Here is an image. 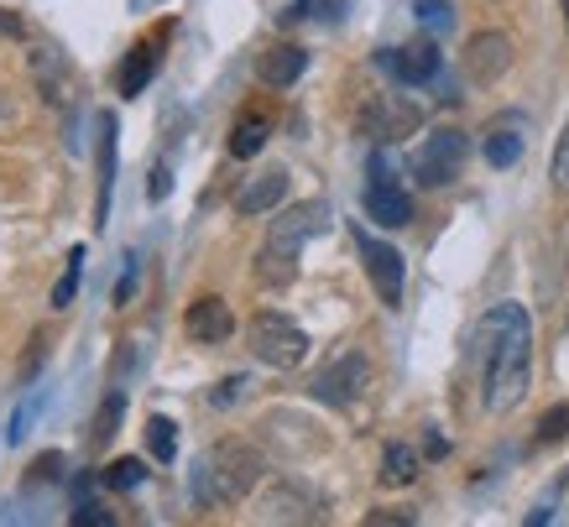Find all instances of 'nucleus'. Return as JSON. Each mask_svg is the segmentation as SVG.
I'll use <instances>...</instances> for the list:
<instances>
[{"label":"nucleus","mask_w":569,"mask_h":527,"mask_svg":"<svg viewBox=\"0 0 569 527\" xmlns=\"http://www.w3.org/2000/svg\"><path fill=\"white\" fill-rule=\"evenodd\" d=\"M565 26H569V0H565Z\"/></svg>","instance_id":"36"},{"label":"nucleus","mask_w":569,"mask_h":527,"mask_svg":"<svg viewBox=\"0 0 569 527\" xmlns=\"http://www.w3.org/2000/svg\"><path fill=\"white\" fill-rule=\"evenodd\" d=\"M32 74H37L42 99H53V105H68V99H74V68H68V58H63L58 47L32 53Z\"/></svg>","instance_id":"14"},{"label":"nucleus","mask_w":569,"mask_h":527,"mask_svg":"<svg viewBox=\"0 0 569 527\" xmlns=\"http://www.w3.org/2000/svg\"><path fill=\"white\" fill-rule=\"evenodd\" d=\"M42 481H47V486H53V481H63V454L58 450L42 454L37 465H32V475H26V486H42Z\"/></svg>","instance_id":"29"},{"label":"nucleus","mask_w":569,"mask_h":527,"mask_svg":"<svg viewBox=\"0 0 569 527\" xmlns=\"http://www.w3.org/2000/svg\"><path fill=\"white\" fill-rule=\"evenodd\" d=\"M355 246H361V261H366V277H372L376 298H382L387 309H397V303H402V282H408L402 251L387 246V240H376V235H366L361 225H355Z\"/></svg>","instance_id":"6"},{"label":"nucleus","mask_w":569,"mask_h":527,"mask_svg":"<svg viewBox=\"0 0 569 527\" xmlns=\"http://www.w3.org/2000/svg\"><path fill=\"white\" fill-rule=\"evenodd\" d=\"M303 68H309V53H303V47H293V42L267 47V53L256 58V78H261V84H272V89L298 84V74H303Z\"/></svg>","instance_id":"16"},{"label":"nucleus","mask_w":569,"mask_h":527,"mask_svg":"<svg viewBox=\"0 0 569 527\" xmlns=\"http://www.w3.org/2000/svg\"><path fill=\"white\" fill-rule=\"evenodd\" d=\"M246 340H251V355L261 366H272V372H293L303 366V355H309V334L298 330L288 313H256L251 324H246Z\"/></svg>","instance_id":"4"},{"label":"nucleus","mask_w":569,"mask_h":527,"mask_svg":"<svg viewBox=\"0 0 569 527\" xmlns=\"http://www.w3.org/2000/svg\"><path fill=\"white\" fill-rule=\"evenodd\" d=\"M42 366V334H32V351H26V361H21V381H32Z\"/></svg>","instance_id":"33"},{"label":"nucleus","mask_w":569,"mask_h":527,"mask_svg":"<svg viewBox=\"0 0 569 527\" xmlns=\"http://www.w3.org/2000/svg\"><path fill=\"white\" fill-rule=\"evenodd\" d=\"M361 131L372 141H402L418 131V105H408V99L397 95H382L372 99L366 110H361Z\"/></svg>","instance_id":"8"},{"label":"nucleus","mask_w":569,"mask_h":527,"mask_svg":"<svg viewBox=\"0 0 569 527\" xmlns=\"http://www.w3.org/2000/svg\"><path fill=\"white\" fill-rule=\"evenodd\" d=\"M418 481V454L408 444H387L382 454V486H412Z\"/></svg>","instance_id":"19"},{"label":"nucleus","mask_w":569,"mask_h":527,"mask_svg":"<svg viewBox=\"0 0 569 527\" xmlns=\"http://www.w3.org/2000/svg\"><path fill=\"white\" fill-rule=\"evenodd\" d=\"M382 68H387V74L397 78V84H429L433 74H439V42H408V47H387V53H382Z\"/></svg>","instance_id":"10"},{"label":"nucleus","mask_w":569,"mask_h":527,"mask_svg":"<svg viewBox=\"0 0 569 527\" xmlns=\"http://www.w3.org/2000/svg\"><path fill=\"white\" fill-rule=\"evenodd\" d=\"M366 523H372V527H382V523H402V527H408L412 517H408V512H372Z\"/></svg>","instance_id":"34"},{"label":"nucleus","mask_w":569,"mask_h":527,"mask_svg":"<svg viewBox=\"0 0 569 527\" xmlns=\"http://www.w3.org/2000/svg\"><path fill=\"white\" fill-rule=\"evenodd\" d=\"M168 189H173V173H168V162H158V168H152V183H147L152 204H162V198H168Z\"/></svg>","instance_id":"31"},{"label":"nucleus","mask_w":569,"mask_h":527,"mask_svg":"<svg viewBox=\"0 0 569 527\" xmlns=\"http://www.w3.org/2000/svg\"><path fill=\"white\" fill-rule=\"evenodd\" d=\"M412 17H418V26H429V32H450L454 26L450 0H418V6H412Z\"/></svg>","instance_id":"25"},{"label":"nucleus","mask_w":569,"mask_h":527,"mask_svg":"<svg viewBox=\"0 0 569 527\" xmlns=\"http://www.w3.org/2000/svg\"><path fill=\"white\" fill-rule=\"evenodd\" d=\"M481 152H486L491 168H512L523 157V126L517 120H496L486 131V141H481Z\"/></svg>","instance_id":"18"},{"label":"nucleus","mask_w":569,"mask_h":527,"mask_svg":"<svg viewBox=\"0 0 569 527\" xmlns=\"http://www.w3.org/2000/svg\"><path fill=\"white\" fill-rule=\"evenodd\" d=\"M147 450H152V460L173 465V454H178V423L173 418H162V412L147 418Z\"/></svg>","instance_id":"22"},{"label":"nucleus","mask_w":569,"mask_h":527,"mask_svg":"<svg viewBox=\"0 0 569 527\" xmlns=\"http://www.w3.org/2000/svg\"><path fill=\"white\" fill-rule=\"evenodd\" d=\"M147 481V465L141 460H116V465H105V486L110 491H137Z\"/></svg>","instance_id":"24"},{"label":"nucleus","mask_w":569,"mask_h":527,"mask_svg":"<svg viewBox=\"0 0 569 527\" xmlns=\"http://www.w3.org/2000/svg\"><path fill=\"white\" fill-rule=\"evenodd\" d=\"M554 189L569 194V120H565V131H559V147H554Z\"/></svg>","instance_id":"28"},{"label":"nucleus","mask_w":569,"mask_h":527,"mask_svg":"<svg viewBox=\"0 0 569 527\" xmlns=\"http://www.w3.org/2000/svg\"><path fill=\"white\" fill-rule=\"evenodd\" d=\"M324 225H330V204H324V198H309V204L282 209V215L267 225V246H261V256H256V282L288 288V282L298 277V256H303V246H309Z\"/></svg>","instance_id":"2"},{"label":"nucleus","mask_w":569,"mask_h":527,"mask_svg":"<svg viewBox=\"0 0 569 527\" xmlns=\"http://www.w3.org/2000/svg\"><path fill=\"white\" fill-rule=\"evenodd\" d=\"M465 168V131H454V126H439L423 137V147L412 152V178L423 183V189H450L454 178Z\"/></svg>","instance_id":"5"},{"label":"nucleus","mask_w":569,"mask_h":527,"mask_svg":"<svg viewBox=\"0 0 569 527\" xmlns=\"http://www.w3.org/2000/svg\"><path fill=\"white\" fill-rule=\"evenodd\" d=\"M512 68V37L507 32H475L465 47V78L471 84H496Z\"/></svg>","instance_id":"9"},{"label":"nucleus","mask_w":569,"mask_h":527,"mask_svg":"<svg viewBox=\"0 0 569 527\" xmlns=\"http://www.w3.org/2000/svg\"><path fill=\"white\" fill-rule=\"evenodd\" d=\"M366 381H372L366 355H340L334 366H324V372L314 376V397L319 402H330V408H351L355 397L366 391Z\"/></svg>","instance_id":"7"},{"label":"nucleus","mask_w":569,"mask_h":527,"mask_svg":"<svg viewBox=\"0 0 569 527\" xmlns=\"http://www.w3.org/2000/svg\"><path fill=\"white\" fill-rule=\"evenodd\" d=\"M256 481H261V454L251 444H240V439H225V444H215L198 460L194 496L204 507H225V502H240Z\"/></svg>","instance_id":"3"},{"label":"nucleus","mask_w":569,"mask_h":527,"mask_svg":"<svg viewBox=\"0 0 569 527\" xmlns=\"http://www.w3.org/2000/svg\"><path fill=\"white\" fill-rule=\"evenodd\" d=\"M120 412H126V397H120V391H110V397L99 402L95 423H89V450H105V444L116 439V429H120Z\"/></svg>","instance_id":"20"},{"label":"nucleus","mask_w":569,"mask_h":527,"mask_svg":"<svg viewBox=\"0 0 569 527\" xmlns=\"http://www.w3.org/2000/svg\"><path fill=\"white\" fill-rule=\"evenodd\" d=\"M366 215H372L376 225L397 230V225H408L412 219V198L397 189L393 178H372V189H366Z\"/></svg>","instance_id":"15"},{"label":"nucleus","mask_w":569,"mask_h":527,"mask_svg":"<svg viewBox=\"0 0 569 527\" xmlns=\"http://www.w3.org/2000/svg\"><path fill=\"white\" fill-rule=\"evenodd\" d=\"M267 137H272V126H267L261 116H246L236 131H230V157H240V162H246V157H256L261 147H267Z\"/></svg>","instance_id":"21"},{"label":"nucleus","mask_w":569,"mask_h":527,"mask_svg":"<svg viewBox=\"0 0 569 527\" xmlns=\"http://www.w3.org/2000/svg\"><path fill=\"white\" fill-rule=\"evenodd\" d=\"M0 32H11V37H21V17H11V11H0Z\"/></svg>","instance_id":"35"},{"label":"nucleus","mask_w":569,"mask_h":527,"mask_svg":"<svg viewBox=\"0 0 569 527\" xmlns=\"http://www.w3.org/2000/svg\"><path fill=\"white\" fill-rule=\"evenodd\" d=\"M183 330H189L194 345H225L230 330H236V313H230L225 298H194L189 313H183Z\"/></svg>","instance_id":"11"},{"label":"nucleus","mask_w":569,"mask_h":527,"mask_svg":"<svg viewBox=\"0 0 569 527\" xmlns=\"http://www.w3.org/2000/svg\"><path fill=\"white\" fill-rule=\"evenodd\" d=\"M68 523H74V527H110V523H116V512L99 507V502H84V496H79V502H74V512H68Z\"/></svg>","instance_id":"26"},{"label":"nucleus","mask_w":569,"mask_h":527,"mask_svg":"<svg viewBox=\"0 0 569 527\" xmlns=\"http://www.w3.org/2000/svg\"><path fill=\"white\" fill-rule=\"evenodd\" d=\"M240 387H246V376H230V381H219L215 391H210V408H230L240 397Z\"/></svg>","instance_id":"30"},{"label":"nucleus","mask_w":569,"mask_h":527,"mask_svg":"<svg viewBox=\"0 0 569 527\" xmlns=\"http://www.w3.org/2000/svg\"><path fill=\"white\" fill-rule=\"evenodd\" d=\"M131 293H137V256H126V277L116 282V303H131Z\"/></svg>","instance_id":"32"},{"label":"nucleus","mask_w":569,"mask_h":527,"mask_svg":"<svg viewBox=\"0 0 569 527\" xmlns=\"http://www.w3.org/2000/svg\"><path fill=\"white\" fill-rule=\"evenodd\" d=\"M282 194H288V168H267V173L246 178L236 189V215L251 219V215H267V209H277L282 204Z\"/></svg>","instance_id":"13"},{"label":"nucleus","mask_w":569,"mask_h":527,"mask_svg":"<svg viewBox=\"0 0 569 527\" xmlns=\"http://www.w3.org/2000/svg\"><path fill=\"white\" fill-rule=\"evenodd\" d=\"M79 277H84V246H74V251H68V267H63V277H58V288H53V309H68V303H74Z\"/></svg>","instance_id":"23"},{"label":"nucleus","mask_w":569,"mask_h":527,"mask_svg":"<svg viewBox=\"0 0 569 527\" xmlns=\"http://www.w3.org/2000/svg\"><path fill=\"white\" fill-rule=\"evenodd\" d=\"M565 433H569V408L544 412V423H538V444H559Z\"/></svg>","instance_id":"27"},{"label":"nucleus","mask_w":569,"mask_h":527,"mask_svg":"<svg viewBox=\"0 0 569 527\" xmlns=\"http://www.w3.org/2000/svg\"><path fill=\"white\" fill-rule=\"evenodd\" d=\"M116 137H120V120L105 110L99 116V141H95V183H99V198H95V230H105L110 219V189H116Z\"/></svg>","instance_id":"12"},{"label":"nucleus","mask_w":569,"mask_h":527,"mask_svg":"<svg viewBox=\"0 0 569 527\" xmlns=\"http://www.w3.org/2000/svg\"><path fill=\"white\" fill-rule=\"evenodd\" d=\"M475 372L486 387L491 412H512L528 397L533 381V319L523 303H496V309L475 324Z\"/></svg>","instance_id":"1"},{"label":"nucleus","mask_w":569,"mask_h":527,"mask_svg":"<svg viewBox=\"0 0 569 527\" xmlns=\"http://www.w3.org/2000/svg\"><path fill=\"white\" fill-rule=\"evenodd\" d=\"M158 42H162V32H158V37H147V42L137 47V53L126 58V68H120V95H126V99H137L141 89L152 84V74H158V63H162Z\"/></svg>","instance_id":"17"}]
</instances>
